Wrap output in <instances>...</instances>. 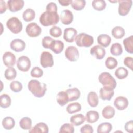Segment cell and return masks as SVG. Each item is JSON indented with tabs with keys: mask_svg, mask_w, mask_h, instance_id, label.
<instances>
[{
	"mask_svg": "<svg viewBox=\"0 0 133 133\" xmlns=\"http://www.w3.org/2000/svg\"><path fill=\"white\" fill-rule=\"evenodd\" d=\"M28 87L30 91L37 98L43 97L47 90L46 84L36 79L31 80L28 83Z\"/></svg>",
	"mask_w": 133,
	"mask_h": 133,
	"instance_id": "cell-2",
	"label": "cell"
},
{
	"mask_svg": "<svg viewBox=\"0 0 133 133\" xmlns=\"http://www.w3.org/2000/svg\"><path fill=\"white\" fill-rule=\"evenodd\" d=\"M112 125L108 122H104L99 124L97 127L98 133H109L112 129Z\"/></svg>",
	"mask_w": 133,
	"mask_h": 133,
	"instance_id": "cell-28",
	"label": "cell"
},
{
	"mask_svg": "<svg viewBox=\"0 0 133 133\" xmlns=\"http://www.w3.org/2000/svg\"><path fill=\"white\" fill-rule=\"evenodd\" d=\"M6 25L7 28L14 34L20 33L22 29L21 21L16 17H12L9 19L6 22Z\"/></svg>",
	"mask_w": 133,
	"mask_h": 133,
	"instance_id": "cell-5",
	"label": "cell"
},
{
	"mask_svg": "<svg viewBox=\"0 0 133 133\" xmlns=\"http://www.w3.org/2000/svg\"><path fill=\"white\" fill-rule=\"evenodd\" d=\"M123 44L126 51L130 54L133 53V35H131L123 40Z\"/></svg>",
	"mask_w": 133,
	"mask_h": 133,
	"instance_id": "cell-29",
	"label": "cell"
},
{
	"mask_svg": "<svg viewBox=\"0 0 133 133\" xmlns=\"http://www.w3.org/2000/svg\"><path fill=\"white\" fill-rule=\"evenodd\" d=\"M0 105L2 108L6 109L9 107L11 104V98L7 94H2L0 96Z\"/></svg>",
	"mask_w": 133,
	"mask_h": 133,
	"instance_id": "cell-35",
	"label": "cell"
},
{
	"mask_svg": "<svg viewBox=\"0 0 133 133\" xmlns=\"http://www.w3.org/2000/svg\"><path fill=\"white\" fill-rule=\"evenodd\" d=\"M80 132L81 133H92L94 132L93 127L89 124H85L81 128Z\"/></svg>",
	"mask_w": 133,
	"mask_h": 133,
	"instance_id": "cell-47",
	"label": "cell"
},
{
	"mask_svg": "<svg viewBox=\"0 0 133 133\" xmlns=\"http://www.w3.org/2000/svg\"><path fill=\"white\" fill-rule=\"evenodd\" d=\"M75 40L76 44L81 47H89L94 43L93 37L85 33H81L78 34Z\"/></svg>",
	"mask_w": 133,
	"mask_h": 133,
	"instance_id": "cell-3",
	"label": "cell"
},
{
	"mask_svg": "<svg viewBox=\"0 0 133 133\" xmlns=\"http://www.w3.org/2000/svg\"><path fill=\"white\" fill-rule=\"evenodd\" d=\"M57 101L61 106L65 105L69 102V97L65 91H60L57 95Z\"/></svg>",
	"mask_w": 133,
	"mask_h": 133,
	"instance_id": "cell-24",
	"label": "cell"
},
{
	"mask_svg": "<svg viewBox=\"0 0 133 133\" xmlns=\"http://www.w3.org/2000/svg\"><path fill=\"white\" fill-rule=\"evenodd\" d=\"M81 105L79 102H73L70 103L66 107V111L69 114H73L81 110Z\"/></svg>",
	"mask_w": 133,
	"mask_h": 133,
	"instance_id": "cell-34",
	"label": "cell"
},
{
	"mask_svg": "<svg viewBox=\"0 0 133 133\" xmlns=\"http://www.w3.org/2000/svg\"><path fill=\"white\" fill-rule=\"evenodd\" d=\"M30 133H48V127L47 124L43 122H40L36 124L32 128L29 130Z\"/></svg>",
	"mask_w": 133,
	"mask_h": 133,
	"instance_id": "cell-19",
	"label": "cell"
},
{
	"mask_svg": "<svg viewBox=\"0 0 133 133\" xmlns=\"http://www.w3.org/2000/svg\"><path fill=\"white\" fill-rule=\"evenodd\" d=\"M114 105L118 110H124L127 108L128 101L126 97L119 96L115 99Z\"/></svg>",
	"mask_w": 133,
	"mask_h": 133,
	"instance_id": "cell-18",
	"label": "cell"
},
{
	"mask_svg": "<svg viewBox=\"0 0 133 133\" xmlns=\"http://www.w3.org/2000/svg\"><path fill=\"white\" fill-rule=\"evenodd\" d=\"M59 18L57 11L46 10L40 16L39 22L42 25L48 26L57 24L59 21Z\"/></svg>",
	"mask_w": 133,
	"mask_h": 133,
	"instance_id": "cell-1",
	"label": "cell"
},
{
	"mask_svg": "<svg viewBox=\"0 0 133 133\" xmlns=\"http://www.w3.org/2000/svg\"><path fill=\"white\" fill-rule=\"evenodd\" d=\"M106 3L104 0H94L92 2V6L94 9L98 11L104 10L106 7Z\"/></svg>",
	"mask_w": 133,
	"mask_h": 133,
	"instance_id": "cell-37",
	"label": "cell"
},
{
	"mask_svg": "<svg viewBox=\"0 0 133 133\" xmlns=\"http://www.w3.org/2000/svg\"><path fill=\"white\" fill-rule=\"evenodd\" d=\"M49 34L54 37H59L62 34V31L60 27L54 25L49 30Z\"/></svg>",
	"mask_w": 133,
	"mask_h": 133,
	"instance_id": "cell-44",
	"label": "cell"
},
{
	"mask_svg": "<svg viewBox=\"0 0 133 133\" xmlns=\"http://www.w3.org/2000/svg\"><path fill=\"white\" fill-rule=\"evenodd\" d=\"M32 122L30 118L24 117L19 122L20 127L24 130H30L32 128Z\"/></svg>",
	"mask_w": 133,
	"mask_h": 133,
	"instance_id": "cell-33",
	"label": "cell"
},
{
	"mask_svg": "<svg viewBox=\"0 0 133 133\" xmlns=\"http://www.w3.org/2000/svg\"><path fill=\"white\" fill-rule=\"evenodd\" d=\"M60 19L61 22L63 24H70L72 22L73 20V13L68 9L63 10L60 14Z\"/></svg>",
	"mask_w": 133,
	"mask_h": 133,
	"instance_id": "cell-14",
	"label": "cell"
},
{
	"mask_svg": "<svg viewBox=\"0 0 133 133\" xmlns=\"http://www.w3.org/2000/svg\"><path fill=\"white\" fill-rule=\"evenodd\" d=\"M112 34L115 38L121 39L125 35V31L122 27L120 26H116L112 29Z\"/></svg>",
	"mask_w": 133,
	"mask_h": 133,
	"instance_id": "cell-32",
	"label": "cell"
},
{
	"mask_svg": "<svg viewBox=\"0 0 133 133\" xmlns=\"http://www.w3.org/2000/svg\"><path fill=\"white\" fill-rule=\"evenodd\" d=\"M54 39L50 36H47L43 37L42 39V46L44 48L50 49Z\"/></svg>",
	"mask_w": 133,
	"mask_h": 133,
	"instance_id": "cell-45",
	"label": "cell"
},
{
	"mask_svg": "<svg viewBox=\"0 0 133 133\" xmlns=\"http://www.w3.org/2000/svg\"><path fill=\"white\" fill-rule=\"evenodd\" d=\"M115 75L119 79H123L126 78L128 74V70L122 66L118 68L115 71Z\"/></svg>",
	"mask_w": 133,
	"mask_h": 133,
	"instance_id": "cell-38",
	"label": "cell"
},
{
	"mask_svg": "<svg viewBox=\"0 0 133 133\" xmlns=\"http://www.w3.org/2000/svg\"><path fill=\"white\" fill-rule=\"evenodd\" d=\"M4 75L7 80H12L16 78L17 72L14 68L9 67L5 70Z\"/></svg>",
	"mask_w": 133,
	"mask_h": 133,
	"instance_id": "cell-40",
	"label": "cell"
},
{
	"mask_svg": "<svg viewBox=\"0 0 133 133\" xmlns=\"http://www.w3.org/2000/svg\"><path fill=\"white\" fill-rule=\"evenodd\" d=\"M99 118V114L97 111H89L86 114V120L88 123H94Z\"/></svg>",
	"mask_w": 133,
	"mask_h": 133,
	"instance_id": "cell-26",
	"label": "cell"
},
{
	"mask_svg": "<svg viewBox=\"0 0 133 133\" xmlns=\"http://www.w3.org/2000/svg\"><path fill=\"white\" fill-rule=\"evenodd\" d=\"M69 97V101L77 100L80 97L81 92L77 88H72L68 89L65 91Z\"/></svg>",
	"mask_w": 133,
	"mask_h": 133,
	"instance_id": "cell-20",
	"label": "cell"
},
{
	"mask_svg": "<svg viewBox=\"0 0 133 133\" xmlns=\"http://www.w3.org/2000/svg\"><path fill=\"white\" fill-rule=\"evenodd\" d=\"M110 52L113 56H120L123 52V48L121 45L118 43L113 44L110 48Z\"/></svg>",
	"mask_w": 133,
	"mask_h": 133,
	"instance_id": "cell-36",
	"label": "cell"
},
{
	"mask_svg": "<svg viewBox=\"0 0 133 133\" xmlns=\"http://www.w3.org/2000/svg\"><path fill=\"white\" fill-rule=\"evenodd\" d=\"M100 98L103 100H110L114 95V89L108 86H103L99 91Z\"/></svg>",
	"mask_w": 133,
	"mask_h": 133,
	"instance_id": "cell-12",
	"label": "cell"
},
{
	"mask_svg": "<svg viewBox=\"0 0 133 133\" xmlns=\"http://www.w3.org/2000/svg\"><path fill=\"white\" fill-rule=\"evenodd\" d=\"M10 88L15 92H19L22 89V85L18 81H14L10 84Z\"/></svg>",
	"mask_w": 133,
	"mask_h": 133,
	"instance_id": "cell-43",
	"label": "cell"
},
{
	"mask_svg": "<svg viewBox=\"0 0 133 133\" xmlns=\"http://www.w3.org/2000/svg\"><path fill=\"white\" fill-rule=\"evenodd\" d=\"M97 42L101 46L107 47L111 43V38L108 34H102L98 36Z\"/></svg>",
	"mask_w": 133,
	"mask_h": 133,
	"instance_id": "cell-21",
	"label": "cell"
},
{
	"mask_svg": "<svg viewBox=\"0 0 133 133\" xmlns=\"http://www.w3.org/2000/svg\"><path fill=\"white\" fill-rule=\"evenodd\" d=\"M72 7L76 10H82L86 5V1L85 0H72L71 3Z\"/></svg>",
	"mask_w": 133,
	"mask_h": 133,
	"instance_id": "cell-39",
	"label": "cell"
},
{
	"mask_svg": "<svg viewBox=\"0 0 133 133\" xmlns=\"http://www.w3.org/2000/svg\"><path fill=\"white\" fill-rule=\"evenodd\" d=\"M25 42L20 39H15L12 40L10 44L11 49L16 52L23 51L25 48Z\"/></svg>",
	"mask_w": 133,
	"mask_h": 133,
	"instance_id": "cell-17",
	"label": "cell"
},
{
	"mask_svg": "<svg viewBox=\"0 0 133 133\" xmlns=\"http://www.w3.org/2000/svg\"><path fill=\"white\" fill-rule=\"evenodd\" d=\"M124 64L131 70H132V58L127 57L124 60Z\"/></svg>",
	"mask_w": 133,
	"mask_h": 133,
	"instance_id": "cell-48",
	"label": "cell"
},
{
	"mask_svg": "<svg viewBox=\"0 0 133 133\" xmlns=\"http://www.w3.org/2000/svg\"><path fill=\"white\" fill-rule=\"evenodd\" d=\"M7 10V6L5 1L3 0L0 1V14L5 12Z\"/></svg>",
	"mask_w": 133,
	"mask_h": 133,
	"instance_id": "cell-51",
	"label": "cell"
},
{
	"mask_svg": "<svg viewBox=\"0 0 133 133\" xmlns=\"http://www.w3.org/2000/svg\"><path fill=\"white\" fill-rule=\"evenodd\" d=\"M35 12L34 10L31 8H28L22 14L23 19L26 22H30L34 19Z\"/></svg>",
	"mask_w": 133,
	"mask_h": 133,
	"instance_id": "cell-31",
	"label": "cell"
},
{
	"mask_svg": "<svg viewBox=\"0 0 133 133\" xmlns=\"http://www.w3.org/2000/svg\"><path fill=\"white\" fill-rule=\"evenodd\" d=\"M64 43L60 40H55L53 41L50 49L55 54L61 53L64 48Z\"/></svg>",
	"mask_w": 133,
	"mask_h": 133,
	"instance_id": "cell-22",
	"label": "cell"
},
{
	"mask_svg": "<svg viewBox=\"0 0 133 133\" xmlns=\"http://www.w3.org/2000/svg\"><path fill=\"white\" fill-rule=\"evenodd\" d=\"M25 31L28 36L31 37H35L41 34L42 29L36 23L31 22L27 25Z\"/></svg>",
	"mask_w": 133,
	"mask_h": 133,
	"instance_id": "cell-8",
	"label": "cell"
},
{
	"mask_svg": "<svg viewBox=\"0 0 133 133\" xmlns=\"http://www.w3.org/2000/svg\"><path fill=\"white\" fill-rule=\"evenodd\" d=\"M72 0H62V1H59V3L61 6H68L70 4H71Z\"/></svg>",
	"mask_w": 133,
	"mask_h": 133,
	"instance_id": "cell-52",
	"label": "cell"
},
{
	"mask_svg": "<svg viewBox=\"0 0 133 133\" xmlns=\"http://www.w3.org/2000/svg\"><path fill=\"white\" fill-rule=\"evenodd\" d=\"M77 31L73 28H65L64 30L63 38L69 43H72L77 36Z\"/></svg>",
	"mask_w": 133,
	"mask_h": 133,
	"instance_id": "cell-15",
	"label": "cell"
},
{
	"mask_svg": "<svg viewBox=\"0 0 133 133\" xmlns=\"http://www.w3.org/2000/svg\"><path fill=\"white\" fill-rule=\"evenodd\" d=\"M31 63L30 59L25 56H20L17 62L18 69L22 72H27L31 67Z\"/></svg>",
	"mask_w": 133,
	"mask_h": 133,
	"instance_id": "cell-9",
	"label": "cell"
},
{
	"mask_svg": "<svg viewBox=\"0 0 133 133\" xmlns=\"http://www.w3.org/2000/svg\"><path fill=\"white\" fill-rule=\"evenodd\" d=\"M115 110L111 105L105 107L102 111V116L105 119H111L115 115Z\"/></svg>",
	"mask_w": 133,
	"mask_h": 133,
	"instance_id": "cell-25",
	"label": "cell"
},
{
	"mask_svg": "<svg viewBox=\"0 0 133 133\" xmlns=\"http://www.w3.org/2000/svg\"><path fill=\"white\" fill-rule=\"evenodd\" d=\"M3 61L6 66L11 67L16 63V57L11 52L7 51L3 56Z\"/></svg>",
	"mask_w": 133,
	"mask_h": 133,
	"instance_id": "cell-16",
	"label": "cell"
},
{
	"mask_svg": "<svg viewBox=\"0 0 133 133\" xmlns=\"http://www.w3.org/2000/svg\"><path fill=\"white\" fill-rule=\"evenodd\" d=\"M40 63L44 68L52 67L54 65L53 56L48 51H43L40 57Z\"/></svg>",
	"mask_w": 133,
	"mask_h": 133,
	"instance_id": "cell-6",
	"label": "cell"
},
{
	"mask_svg": "<svg viewBox=\"0 0 133 133\" xmlns=\"http://www.w3.org/2000/svg\"><path fill=\"white\" fill-rule=\"evenodd\" d=\"M46 10L57 11V6L55 3H54V2L49 3L46 6Z\"/></svg>",
	"mask_w": 133,
	"mask_h": 133,
	"instance_id": "cell-50",
	"label": "cell"
},
{
	"mask_svg": "<svg viewBox=\"0 0 133 133\" xmlns=\"http://www.w3.org/2000/svg\"><path fill=\"white\" fill-rule=\"evenodd\" d=\"M24 2L23 0H9L7 1V8L11 12H16L24 6Z\"/></svg>",
	"mask_w": 133,
	"mask_h": 133,
	"instance_id": "cell-11",
	"label": "cell"
},
{
	"mask_svg": "<svg viewBox=\"0 0 133 133\" xmlns=\"http://www.w3.org/2000/svg\"><path fill=\"white\" fill-rule=\"evenodd\" d=\"M43 71L38 66L34 67L31 71V75L35 78H39L43 76Z\"/></svg>",
	"mask_w": 133,
	"mask_h": 133,
	"instance_id": "cell-46",
	"label": "cell"
},
{
	"mask_svg": "<svg viewBox=\"0 0 133 133\" xmlns=\"http://www.w3.org/2000/svg\"><path fill=\"white\" fill-rule=\"evenodd\" d=\"M87 102L89 105L91 107H96L99 103L98 96L95 92H89L87 96Z\"/></svg>",
	"mask_w": 133,
	"mask_h": 133,
	"instance_id": "cell-23",
	"label": "cell"
},
{
	"mask_svg": "<svg viewBox=\"0 0 133 133\" xmlns=\"http://www.w3.org/2000/svg\"><path fill=\"white\" fill-rule=\"evenodd\" d=\"M79 51L78 49L74 46H71L66 48L65 51V56L70 61H76L79 58Z\"/></svg>",
	"mask_w": 133,
	"mask_h": 133,
	"instance_id": "cell-10",
	"label": "cell"
},
{
	"mask_svg": "<svg viewBox=\"0 0 133 133\" xmlns=\"http://www.w3.org/2000/svg\"><path fill=\"white\" fill-rule=\"evenodd\" d=\"M2 126L4 129L6 130H10L14 127L15 125V121L11 117H5L2 122Z\"/></svg>",
	"mask_w": 133,
	"mask_h": 133,
	"instance_id": "cell-30",
	"label": "cell"
},
{
	"mask_svg": "<svg viewBox=\"0 0 133 133\" xmlns=\"http://www.w3.org/2000/svg\"><path fill=\"white\" fill-rule=\"evenodd\" d=\"M98 79L103 86L110 87L113 89H115L116 86V81L110 73L104 72L100 73Z\"/></svg>",
	"mask_w": 133,
	"mask_h": 133,
	"instance_id": "cell-4",
	"label": "cell"
},
{
	"mask_svg": "<svg viewBox=\"0 0 133 133\" xmlns=\"http://www.w3.org/2000/svg\"><path fill=\"white\" fill-rule=\"evenodd\" d=\"M74 132V128L72 124L70 123H65L63 124L59 130L60 133L62 132H69V133H73Z\"/></svg>",
	"mask_w": 133,
	"mask_h": 133,
	"instance_id": "cell-42",
	"label": "cell"
},
{
	"mask_svg": "<svg viewBox=\"0 0 133 133\" xmlns=\"http://www.w3.org/2000/svg\"><path fill=\"white\" fill-rule=\"evenodd\" d=\"M90 52L91 55L98 60L102 59L106 54L105 49L100 45H95L93 46L90 49Z\"/></svg>",
	"mask_w": 133,
	"mask_h": 133,
	"instance_id": "cell-13",
	"label": "cell"
},
{
	"mask_svg": "<svg viewBox=\"0 0 133 133\" xmlns=\"http://www.w3.org/2000/svg\"><path fill=\"white\" fill-rule=\"evenodd\" d=\"M117 64L118 62L117 60L112 57H108L105 61L106 67L110 70H112L115 68L117 66Z\"/></svg>",
	"mask_w": 133,
	"mask_h": 133,
	"instance_id": "cell-41",
	"label": "cell"
},
{
	"mask_svg": "<svg viewBox=\"0 0 133 133\" xmlns=\"http://www.w3.org/2000/svg\"><path fill=\"white\" fill-rule=\"evenodd\" d=\"M118 2L119 4L118 9L119 15L122 16L127 15L131 9L132 1L131 0H119L118 1Z\"/></svg>",
	"mask_w": 133,
	"mask_h": 133,
	"instance_id": "cell-7",
	"label": "cell"
},
{
	"mask_svg": "<svg viewBox=\"0 0 133 133\" xmlns=\"http://www.w3.org/2000/svg\"><path fill=\"white\" fill-rule=\"evenodd\" d=\"M125 129L127 132L132 133L133 132V122L132 120H130L126 123L125 125Z\"/></svg>",
	"mask_w": 133,
	"mask_h": 133,
	"instance_id": "cell-49",
	"label": "cell"
},
{
	"mask_svg": "<svg viewBox=\"0 0 133 133\" xmlns=\"http://www.w3.org/2000/svg\"><path fill=\"white\" fill-rule=\"evenodd\" d=\"M85 121V116L82 114H77L72 116L70 118L71 123L76 126L83 124Z\"/></svg>",
	"mask_w": 133,
	"mask_h": 133,
	"instance_id": "cell-27",
	"label": "cell"
}]
</instances>
